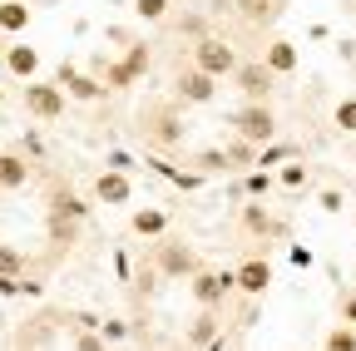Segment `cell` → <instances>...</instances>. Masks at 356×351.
<instances>
[{
    "label": "cell",
    "mask_w": 356,
    "mask_h": 351,
    "mask_svg": "<svg viewBox=\"0 0 356 351\" xmlns=\"http://www.w3.org/2000/svg\"><path fill=\"white\" fill-rule=\"evenodd\" d=\"M238 287L248 292V297H262L267 287H273V262H267V257H248V262H238Z\"/></svg>",
    "instance_id": "30bf717a"
},
{
    "label": "cell",
    "mask_w": 356,
    "mask_h": 351,
    "mask_svg": "<svg viewBox=\"0 0 356 351\" xmlns=\"http://www.w3.org/2000/svg\"><path fill=\"white\" fill-rule=\"evenodd\" d=\"M337 129H341V134H356V99L337 104Z\"/></svg>",
    "instance_id": "cb8c5ba5"
},
{
    "label": "cell",
    "mask_w": 356,
    "mask_h": 351,
    "mask_svg": "<svg viewBox=\"0 0 356 351\" xmlns=\"http://www.w3.org/2000/svg\"><path fill=\"white\" fill-rule=\"evenodd\" d=\"M163 228H168L163 208H139V213H134V233H139V238H159Z\"/></svg>",
    "instance_id": "9a60e30c"
},
{
    "label": "cell",
    "mask_w": 356,
    "mask_h": 351,
    "mask_svg": "<svg viewBox=\"0 0 356 351\" xmlns=\"http://www.w3.org/2000/svg\"><path fill=\"white\" fill-rule=\"evenodd\" d=\"M233 79H238V90L248 95V104H267V95H273V70H267L262 60H238Z\"/></svg>",
    "instance_id": "8992f818"
},
{
    "label": "cell",
    "mask_w": 356,
    "mask_h": 351,
    "mask_svg": "<svg viewBox=\"0 0 356 351\" xmlns=\"http://www.w3.org/2000/svg\"><path fill=\"white\" fill-rule=\"evenodd\" d=\"M60 90H65V95H74V99H99V95H104V84L84 79V74H74V70L65 65V70H60Z\"/></svg>",
    "instance_id": "4fadbf2b"
},
{
    "label": "cell",
    "mask_w": 356,
    "mask_h": 351,
    "mask_svg": "<svg viewBox=\"0 0 356 351\" xmlns=\"http://www.w3.org/2000/svg\"><path fill=\"white\" fill-rule=\"evenodd\" d=\"M25 109H30L35 119H60V114H65V90H60V84L30 79V84H25Z\"/></svg>",
    "instance_id": "52a82bcc"
},
{
    "label": "cell",
    "mask_w": 356,
    "mask_h": 351,
    "mask_svg": "<svg viewBox=\"0 0 356 351\" xmlns=\"http://www.w3.org/2000/svg\"><path fill=\"white\" fill-rule=\"evenodd\" d=\"M238 6H243L248 20H273V15H277V10H273L277 0H238Z\"/></svg>",
    "instance_id": "7402d4cb"
},
{
    "label": "cell",
    "mask_w": 356,
    "mask_h": 351,
    "mask_svg": "<svg viewBox=\"0 0 356 351\" xmlns=\"http://www.w3.org/2000/svg\"><path fill=\"white\" fill-rule=\"evenodd\" d=\"M243 223H248V233H277V223H273V218H267L257 203H248V208H243Z\"/></svg>",
    "instance_id": "ac0fdd59"
},
{
    "label": "cell",
    "mask_w": 356,
    "mask_h": 351,
    "mask_svg": "<svg viewBox=\"0 0 356 351\" xmlns=\"http://www.w3.org/2000/svg\"><path fill=\"white\" fill-rule=\"evenodd\" d=\"M99 336H104V341H119V336H124V322H104Z\"/></svg>",
    "instance_id": "f1b7e54d"
},
{
    "label": "cell",
    "mask_w": 356,
    "mask_h": 351,
    "mask_svg": "<svg viewBox=\"0 0 356 351\" xmlns=\"http://www.w3.org/2000/svg\"><path fill=\"white\" fill-rule=\"evenodd\" d=\"M129 193H134V183H129V173H124V168H104L99 179H95V198L109 203V208H124Z\"/></svg>",
    "instance_id": "9c48e42d"
},
{
    "label": "cell",
    "mask_w": 356,
    "mask_h": 351,
    "mask_svg": "<svg viewBox=\"0 0 356 351\" xmlns=\"http://www.w3.org/2000/svg\"><path fill=\"white\" fill-rule=\"evenodd\" d=\"M222 154H228V163H233V168H252V158H257L248 139H233V144H228V149H222Z\"/></svg>",
    "instance_id": "ffe728a7"
},
{
    "label": "cell",
    "mask_w": 356,
    "mask_h": 351,
    "mask_svg": "<svg viewBox=\"0 0 356 351\" xmlns=\"http://www.w3.org/2000/svg\"><path fill=\"white\" fill-rule=\"evenodd\" d=\"M30 25V6H20V0H6V6H0V30H25Z\"/></svg>",
    "instance_id": "2e32d148"
},
{
    "label": "cell",
    "mask_w": 356,
    "mask_h": 351,
    "mask_svg": "<svg viewBox=\"0 0 356 351\" xmlns=\"http://www.w3.org/2000/svg\"><path fill=\"white\" fill-rule=\"evenodd\" d=\"M188 282H193L188 292H193V302L203 307V312H213V307H218L222 297H228V292L238 287V277H233V272H203V268H198Z\"/></svg>",
    "instance_id": "277c9868"
},
{
    "label": "cell",
    "mask_w": 356,
    "mask_h": 351,
    "mask_svg": "<svg viewBox=\"0 0 356 351\" xmlns=\"http://www.w3.org/2000/svg\"><path fill=\"white\" fill-rule=\"evenodd\" d=\"M30 183V158L20 154H0V193H15Z\"/></svg>",
    "instance_id": "8fae6325"
},
{
    "label": "cell",
    "mask_w": 356,
    "mask_h": 351,
    "mask_svg": "<svg viewBox=\"0 0 356 351\" xmlns=\"http://www.w3.org/2000/svg\"><path fill=\"white\" fill-rule=\"evenodd\" d=\"M341 317H346V327H356V292L341 297Z\"/></svg>",
    "instance_id": "83f0119b"
},
{
    "label": "cell",
    "mask_w": 356,
    "mask_h": 351,
    "mask_svg": "<svg viewBox=\"0 0 356 351\" xmlns=\"http://www.w3.org/2000/svg\"><path fill=\"white\" fill-rule=\"evenodd\" d=\"M20 272H25V257H20L15 247L0 243V277H20Z\"/></svg>",
    "instance_id": "44dd1931"
},
{
    "label": "cell",
    "mask_w": 356,
    "mask_h": 351,
    "mask_svg": "<svg viewBox=\"0 0 356 351\" xmlns=\"http://www.w3.org/2000/svg\"><path fill=\"white\" fill-rule=\"evenodd\" d=\"M213 336H218V317H213V312H203V317L188 327V346H208Z\"/></svg>",
    "instance_id": "e0dca14e"
},
{
    "label": "cell",
    "mask_w": 356,
    "mask_h": 351,
    "mask_svg": "<svg viewBox=\"0 0 356 351\" xmlns=\"http://www.w3.org/2000/svg\"><path fill=\"white\" fill-rule=\"evenodd\" d=\"M282 183H287V188L307 183V168H302V163H287V168H282Z\"/></svg>",
    "instance_id": "4316f807"
},
{
    "label": "cell",
    "mask_w": 356,
    "mask_h": 351,
    "mask_svg": "<svg viewBox=\"0 0 356 351\" xmlns=\"http://www.w3.org/2000/svg\"><path fill=\"white\" fill-rule=\"evenodd\" d=\"M198 168H203V173H222V168H233V163H228V154H222V149H208V154H198Z\"/></svg>",
    "instance_id": "603a6c76"
},
{
    "label": "cell",
    "mask_w": 356,
    "mask_h": 351,
    "mask_svg": "<svg viewBox=\"0 0 356 351\" xmlns=\"http://www.w3.org/2000/svg\"><path fill=\"white\" fill-rule=\"evenodd\" d=\"M154 262H159L163 277H193V272H198V252H193L188 243H178V238L159 243V247H154Z\"/></svg>",
    "instance_id": "3957f363"
},
{
    "label": "cell",
    "mask_w": 356,
    "mask_h": 351,
    "mask_svg": "<svg viewBox=\"0 0 356 351\" xmlns=\"http://www.w3.org/2000/svg\"><path fill=\"white\" fill-rule=\"evenodd\" d=\"M74 346H79V351H104V336H99L95 327H79V336H74Z\"/></svg>",
    "instance_id": "484cf974"
},
{
    "label": "cell",
    "mask_w": 356,
    "mask_h": 351,
    "mask_svg": "<svg viewBox=\"0 0 356 351\" xmlns=\"http://www.w3.org/2000/svg\"><path fill=\"white\" fill-rule=\"evenodd\" d=\"M173 90H178V99H188V104H208L218 95V79L203 74V70H184V74L173 79Z\"/></svg>",
    "instance_id": "ba28073f"
},
{
    "label": "cell",
    "mask_w": 356,
    "mask_h": 351,
    "mask_svg": "<svg viewBox=\"0 0 356 351\" xmlns=\"http://www.w3.org/2000/svg\"><path fill=\"white\" fill-rule=\"evenodd\" d=\"M233 124H238V139H248V144H273V134H277V119L267 104H243L233 114Z\"/></svg>",
    "instance_id": "7a4b0ae2"
},
{
    "label": "cell",
    "mask_w": 356,
    "mask_h": 351,
    "mask_svg": "<svg viewBox=\"0 0 356 351\" xmlns=\"http://www.w3.org/2000/svg\"><path fill=\"white\" fill-rule=\"evenodd\" d=\"M262 65L273 70V74H292V70H297V50L287 45V40H273V45H267V55H262Z\"/></svg>",
    "instance_id": "5bb4252c"
},
{
    "label": "cell",
    "mask_w": 356,
    "mask_h": 351,
    "mask_svg": "<svg viewBox=\"0 0 356 351\" xmlns=\"http://www.w3.org/2000/svg\"><path fill=\"white\" fill-rule=\"evenodd\" d=\"M6 70H10L15 79H35V70H40V50H35V45H10V50H6Z\"/></svg>",
    "instance_id": "7c38bea8"
},
{
    "label": "cell",
    "mask_w": 356,
    "mask_h": 351,
    "mask_svg": "<svg viewBox=\"0 0 356 351\" xmlns=\"http://www.w3.org/2000/svg\"><path fill=\"white\" fill-rule=\"evenodd\" d=\"M134 10H139L144 20H163L168 15V0H134Z\"/></svg>",
    "instance_id": "d4e9b609"
},
{
    "label": "cell",
    "mask_w": 356,
    "mask_h": 351,
    "mask_svg": "<svg viewBox=\"0 0 356 351\" xmlns=\"http://www.w3.org/2000/svg\"><path fill=\"white\" fill-rule=\"evenodd\" d=\"M144 139L159 144V149H178L184 144V119H178L173 109H149L144 114Z\"/></svg>",
    "instance_id": "5b68a950"
},
{
    "label": "cell",
    "mask_w": 356,
    "mask_h": 351,
    "mask_svg": "<svg viewBox=\"0 0 356 351\" xmlns=\"http://www.w3.org/2000/svg\"><path fill=\"white\" fill-rule=\"evenodd\" d=\"M322 351H356V327H332Z\"/></svg>",
    "instance_id": "d6986e66"
},
{
    "label": "cell",
    "mask_w": 356,
    "mask_h": 351,
    "mask_svg": "<svg viewBox=\"0 0 356 351\" xmlns=\"http://www.w3.org/2000/svg\"><path fill=\"white\" fill-rule=\"evenodd\" d=\"M193 70H203V74L222 79V74H233V70H238V55H233V45H228V40H213V35H203L198 45H193Z\"/></svg>",
    "instance_id": "6da1fadb"
}]
</instances>
